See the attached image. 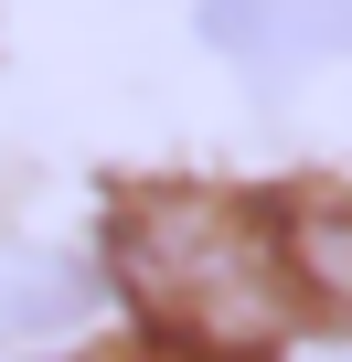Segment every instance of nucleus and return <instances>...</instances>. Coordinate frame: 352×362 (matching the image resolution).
I'll use <instances>...</instances> for the list:
<instances>
[{
    "instance_id": "f257e3e1",
    "label": "nucleus",
    "mask_w": 352,
    "mask_h": 362,
    "mask_svg": "<svg viewBox=\"0 0 352 362\" xmlns=\"http://www.w3.org/2000/svg\"><path fill=\"white\" fill-rule=\"evenodd\" d=\"M107 288L171 362H267L310 309V203L235 181H128L107 203Z\"/></svg>"
},
{
    "instance_id": "f03ea898",
    "label": "nucleus",
    "mask_w": 352,
    "mask_h": 362,
    "mask_svg": "<svg viewBox=\"0 0 352 362\" xmlns=\"http://www.w3.org/2000/svg\"><path fill=\"white\" fill-rule=\"evenodd\" d=\"M203 43L256 86H288L310 64H352V0H203Z\"/></svg>"
},
{
    "instance_id": "7ed1b4c3",
    "label": "nucleus",
    "mask_w": 352,
    "mask_h": 362,
    "mask_svg": "<svg viewBox=\"0 0 352 362\" xmlns=\"http://www.w3.org/2000/svg\"><path fill=\"white\" fill-rule=\"evenodd\" d=\"M96 309V277L75 256H0V341H54Z\"/></svg>"
},
{
    "instance_id": "20e7f679",
    "label": "nucleus",
    "mask_w": 352,
    "mask_h": 362,
    "mask_svg": "<svg viewBox=\"0 0 352 362\" xmlns=\"http://www.w3.org/2000/svg\"><path fill=\"white\" fill-rule=\"evenodd\" d=\"M320 362H352V341H341V351H320Z\"/></svg>"
}]
</instances>
